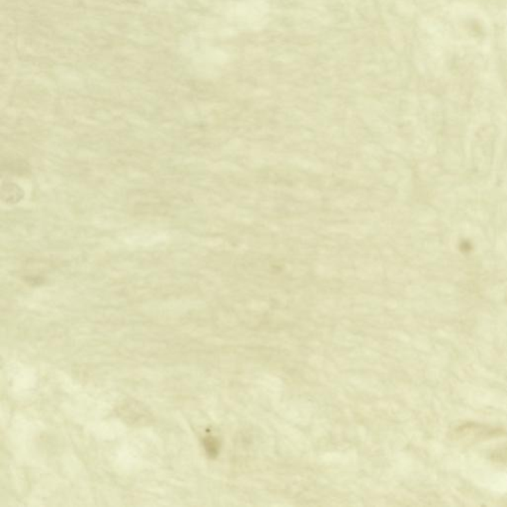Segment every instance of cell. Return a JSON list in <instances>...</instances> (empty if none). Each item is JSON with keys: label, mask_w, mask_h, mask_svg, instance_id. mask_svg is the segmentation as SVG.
<instances>
[{"label": "cell", "mask_w": 507, "mask_h": 507, "mask_svg": "<svg viewBox=\"0 0 507 507\" xmlns=\"http://www.w3.org/2000/svg\"><path fill=\"white\" fill-rule=\"evenodd\" d=\"M24 193L19 186L15 184H3L1 188V199L3 200L5 203L8 204H15L18 203L20 200L23 199Z\"/></svg>", "instance_id": "1"}, {"label": "cell", "mask_w": 507, "mask_h": 507, "mask_svg": "<svg viewBox=\"0 0 507 507\" xmlns=\"http://www.w3.org/2000/svg\"><path fill=\"white\" fill-rule=\"evenodd\" d=\"M491 459L499 464L507 465V443L493 451L491 453Z\"/></svg>", "instance_id": "2"}, {"label": "cell", "mask_w": 507, "mask_h": 507, "mask_svg": "<svg viewBox=\"0 0 507 507\" xmlns=\"http://www.w3.org/2000/svg\"><path fill=\"white\" fill-rule=\"evenodd\" d=\"M8 170L15 173H25L28 171V164L24 161H12L8 163Z\"/></svg>", "instance_id": "3"}]
</instances>
